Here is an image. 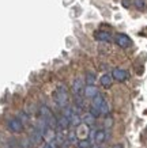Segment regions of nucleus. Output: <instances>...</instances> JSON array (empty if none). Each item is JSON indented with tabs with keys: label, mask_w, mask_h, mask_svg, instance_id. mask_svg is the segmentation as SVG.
Segmentation results:
<instances>
[{
	"label": "nucleus",
	"mask_w": 147,
	"mask_h": 148,
	"mask_svg": "<svg viewBox=\"0 0 147 148\" xmlns=\"http://www.w3.org/2000/svg\"><path fill=\"white\" fill-rule=\"evenodd\" d=\"M134 4L138 10H144L146 8V0H134Z\"/></svg>",
	"instance_id": "16"
},
{
	"label": "nucleus",
	"mask_w": 147,
	"mask_h": 148,
	"mask_svg": "<svg viewBox=\"0 0 147 148\" xmlns=\"http://www.w3.org/2000/svg\"><path fill=\"white\" fill-rule=\"evenodd\" d=\"M106 126H108V128H110V126H112V118H108V120H106Z\"/></svg>",
	"instance_id": "20"
},
{
	"label": "nucleus",
	"mask_w": 147,
	"mask_h": 148,
	"mask_svg": "<svg viewBox=\"0 0 147 148\" xmlns=\"http://www.w3.org/2000/svg\"><path fill=\"white\" fill-rule=\"evenodd\" d=\"M90 148H98V147H97V145H94V147H90Z\"/></svg>",
	"instance_id": "23"
},
{
	"label": "nucleus",
	"mask_w": 147,
	"mask_h": 148,
	"mask_svg": "<svg viewBox=\"0 0 147 148\" xmlns=\"http://www.w3.org/2000/svg\"><path fill=\"white\" fill-rule=\"evenodd\" d=\"M68 120H70V125L76 126V128H78V126L82 124V118H80L79 114H72V116L70 117Z\"/></svg>",
	"instance_id": "12"
},
{
	"label": "nucleus",
	"mask_w": 147,
	"mask_h": 148,
	"mask_svg": "<svg viewBox=\"0 0 147 148\" xmlns=\"http://www.w3.org/2000/svg\"><path fill=\"white\" fill-rule=\"evenodd\" d=\"M42 148H52V147H50L49 144H46V145H44V147H42Z\"/></svg>",
	"instance_id": "22"
},
{
	"label": "nucleus",
	"mask_w": 147,
	"mask_h": 148,
	"mask_svg": "<svg viewBox=\"0 0 147 148\" xmlns=\"http://www.w3.org/2000/svg\"><path fill=\"white\" fill-rule=\"evenodd\" d=\"M85 95L87 97V98L94 99L98 95L97 87H95V86H87V87H85Z\"/></svg>",
	"instance_id": "8"
},
{
	"label": "nucleus",
	"mask_w": 147,
	"mask_h": 148,
	"mask_svg": "<svg viewBox=\"0 0 147 148\" xmlns=\"http://www.w3.org/2000/svg\"><path fill=\"white\" fill-rule=\"evenodd\" d=\"M115 42H116V45H119L123 49H127L129 46H132V40L125 34H117L116 38H115Z\"/></svg>",
	"instance_id": "3"
},
{
	"label": "nucleus",
	"mask_w": 147,
	"mask_h": 148,
	"mask_svg": "<svg viewBox=\"0 0 147 148\" xmlns=\"http://www.w3.org/2000/svg\"><path fill=\"white\" fill-rule=\"evenodd\" d=\"M7 128H8L11 132H14V133H19V132L23 130V122L19 120L18 117L10 118L8 122H7Z\"/></svg>",
	"instance_id": "2"
},
{
	"label": "nucleus",
	"mask_w": 147,
	"mask_h": 148,
	"mask_svg": "<svg viewBox=\"0 0 147 148\" xmlns=\"http://www.w3.org/2000/svg\"><path fill=\"white\" fill-rule=\"evenodd\" d=\"M68 125H70V120H68L67 117L61 116V117H60V118L57 120V126H60L61 129H66Z\"/></svg>",
	"instance_id": "14"
},
{
	"label": "nucleus",
	"mask_w": 147,
	"mask_h": 148,
	"mask_svg": "<svg viewBox=\"0 0 147 148\" xmlns=\"http://www.w3.org/2000/svg\"><path fill=\"white\" fill-rule=\"evenodd\" d=\"M123 5L124 7H129L131 5V0H123Z\"/></svg>",
	"instance_id": "19"
},
{
	"label": "nucleus",
	"mask_w": 147,
	"mask_h": 148,
	"mask_svg": "<svg viewBox=\"0 0 147 148\" xmlns=\"http://www.w3.org/2000/svg\"><path fill=\"white\" fill-rule=\"evenodd\" d=\"M106 139H108V132L106 130H97V132H95V136H94V143L101 144V143H104Z\"/></svg>",
	"instance_id": "6"
},
{
	"label": "nucleus",
	"mask_w": 147,
	"mask_h": 148,
	"mask_svg": "<svg viewBox=\"0 0 147 148\" xmlns=\"http://www.w3.org/2000/svg\"><path fill=\"white\" fill-rule=\"evenodd\" d=\"M55 102L57 103V106H60L61 109L68 106V92L66 86H60L56 92H55Z\"/></svg>",
	"instance_id": "1"
},
{
	"label": "nucleus",
	"mask_w": 147,
	"mask_h": 148,
	"mask_svg": "<svg viewBox=\"0 0 147 148\" xmlns=\"http://www.w3.org/2000/svg\"><path fill=\"white\" fill-rule=\"evenodd\" d=\"M78 148H79V147H78Z\"/></svg>",
	"instance_id": "24"
},
{
	"label": "nucleus",
	"mask_w": 147,
	"mask_h": 148,
	"mask_svg": "<svg viewBox=\"0 0 147 148\" xmlns=\"http://www.w3.org/2000/svg\"><path fill=\"white\" fill-rule=\"evenodd\" d=\"M83 91V79L82 77H76L74 83H72V92L75 95H79Z\"/></svg>",
	"instance_id": "5"
},
{
	"label": "nucleus",
	"mask_w": 147,
	"mask_h": 148,
	"mask_svg": "<svg viewBox=\"0 0 147 148\" xmlns=\"http://www.w3.org/2000/svg\"><path fill=\"white\" fill-rule=\"evenodd\" d=\"M95 38L98 41H110V34L108 32H97L95 33Z\"/></svg>",
	"instance_id": "13"
},
{
	"label": "nucleus",
	"mask_w": 147,
	"mask_h": 148,
	"mask_svg": "<svg viewBox=\"0 0 147 148\" xmlns=\"http://www.w3.org/2000/svg\"><path fill=\"white\" fill-rule=\"evenodd\" d=\"M99 82H101V84H102L105 88H108V87H110L112 83H113V77H112V75L105 73V75H102V76H101Z\"/></svg>",
	"instance_id": "9"
},
{
	"label": "nucleus",
	"mask_w": 147,
	"mask_h": 148,
	"mask_svg": "<svg viewBox=\"0 0 147 148\" xmlns=\"http://www.w3.org/2000/svg\"><path fill=\"white\" fill-rule=\"evenodd\" d=\"M113 148H123V145H121V144H117V145H115Z\"/></svg>",
	"instance_id": "21"
},
{
	"label": "nucleus",
	"mask_w": 147,
	"mask_h": 148,
	"mask_svg": "<svg viewBox=\"0 0 147 148\" xmlns=\"http://www.w3.org/2000/svg\"><path fill=\"white\" fill-rule=\"evenodd\" d=\"M76 141H78L76 133H70L68 135V143H76Z\"/></svg>",
	"instance_id": "18"
},
{
	"label": "nucleus",
	"mask_w": 147,
	"mask_h": 148,
	"mask_svg": "<svg viewBox=\"0 0 147 148\" xmlns=\"http://www.w3.org/2000/svg\"><path fill=\"white\" fill-rule=\"evenodd\" d=\"M89 128H87V125H79L78 126V132H76V137H79V139H85L89 136Z\"/></svg>",
	"instance_id": "7"
},
{
	"label": "nucleus",
	"mask_w": 147,
	"mask_h": 148,
	"mask_svg": "<svg viewBox=\"0 0 147 148\" xmlns=\"http://www.w3.org/2000/svg\"><path fill=\"white\" fill-rule=\"evenodd\" d=\"M112 77H113L115 80H117V82H125V80H128L129 73L125 71V69L116 68V69L113 71V73H112Z\"/></svg>",
	"instance_id": "4"
},
{
	"label": "nucleus",
	"mask_w": 147,
	"mask_h": 148,
	"mask_svg": "<svg viewBox=\"0 0 147 148\" xmlns=\"http://www.w3.org/2000/svg\"><path fill=\"white\" fill-rule=\"evenodd\" d=\"M105 101H106V99L104 98L102 95H99V94H98L97 97H95V98L93 99V106H91V108L97 109L98 112H99V108H101V105H102V103L105 102ZM99 114H101V113H99Z\"/></svg>",
	"instance_id": "11"
},
{
	"label": "nucleus",
	"mask_w": 147,
	"mask_h": 148,
	"mask_svg": "<svg viewBox=\"0 0 147 148\" xmlns=\"http://www.w3.org/2000/svg\"><path fill=\"white\" fill-rule=\"evenodd\" d=\"M86 82H87L89 86H94V83H95V75H94L93 72H87L86 73Z\"/></svg>",
	"instance_id": "15"
},
{
	"label": "nucleus",
	"mask_w": 147,
	"mask_h": 148,
	"mask_svg": "<svg viewBox=\"0 0 147 148\" xmlns=\"http://www.w3.org/2000/svg\"><path fill=\"white\" fill-rule=\"evenodd\" d=\"M91 147V141L89 140H80L79 141V148H90Z\"/></svg>",
	"instance_id": "17"
},
{
	"label": "nucleus",
	"mask_w": 147,
	"mask_h": 148,
	"mask_svg": "<svg viewBox=\"0 0 147 148\" xmlns=\"http://www.w3.org/2000/svg\"><path fill=\"white\" fill-rule=\"evenodd\" d=\"M80 118H82V122H83L85 125H87V126L93 125L94 122H95V118H94V116H91L90 113H85V114L80 117Z\"/></svg>",
	"instance_id": "10"
}]
</instances>
